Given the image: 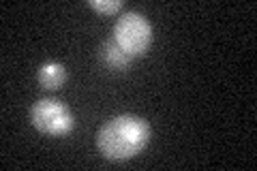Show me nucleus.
<instances>
[{"label":"nucleus","instance_id":"2","mask_svg":"<svg viewBox=\"0 0 257 171\" xmlns=\"http://www.w3.org/2000/svg\"><path fill=\"white\" fill-rule=\"evenodd\" d=\"M114 41L122 47L131 58L144 56L152 43V26L150 22L138 11H126L116 20Z\"/></svg>","mask_w":257,"mask_h":171},{"label":"nucleus","instance_id":"3","mask_svg":"<svg viewBox=\"0 0 257 171\" xmlns=\"http://www.w3.org/2000/svg\"><path fill=\"white\" fill-rule=\"evenodd\" d=\"M30 122L39 133L47 137H67L75 128L73 113L58 99H41L32 105Z\"/></svg>","mask_w":257,"mask_h":171},{"label":"nucleus","instance_id":"5","mask_svg":"<svg viewBox=\"0 0 257 171\" xmlns=\"http://www.w3.org/2000/svg\"><path fill=\"white\" fill-rule=\"evenodd\" d=\"M101 60L105 62V67H109V69L124 71L128 67V62H131V56L122 52V47H120L114 39H109L101 47Z\"/></svg>","mask_w":257,"mask_h":171},{"label":"nucleus","instance_id":"4","mask_svg":"<svg viewBox=\"0 0 257 171\" xmlns=\"http://www.w3.org/2000/svg\"><path fill=\"white\" fill-rule=\"evenodd\" d=\"M39 84L47 90H58V88L67 81V69L60 62H45L39 67Z\"/></svg>","mask_w":257,"mask_h":171},{"label":"nucleus","instance_id":"6","mask_svg":"<svg viewBox=\"0 0 257 171\" xmlns=\"http://www.w3.org/2000/svg\"><path fill=\"white\" fill-rule=\"evenodd\" d=\"M88 7L101 15H114L122 9V0H90Z\"/></svg>","mask_w":257,"mask_h":171},{"label":"nucleus","instance_id":"1","mask_svg":"<svg viewBox=\"0 0 257 171\" xmlns=\"http://www.w3.org/2000/svg\"><path fill=\"white\" fill-rule=\"evenodd\" d=\"M150 141V124L140 116L122 113L107 120L96 135V148L109 160H128Z\"/></svg>","mask_w":257,"mask_h":171}]
</instances>
